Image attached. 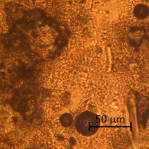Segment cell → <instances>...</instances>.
<instances>
[{
  "label": "cell",
  "mask_w": 149,
  "mask_h": 149,
  "mask_svg": "<svg viewBox=\"0 0 149 149\" xmlns=\"http://www.w3.org/2000/svg\"><path fill=\"white\" fill-rule=\"evenodd\" d=\"M76 125L77 130L81 134L84 136H90L97 131L100 121L96 115L86 112L77 118Z\"/></svg>",
  "instance_id": "obj_1"
},
{
  "label": "cell",
  "mask_w": 149,
  "mask_h": 149,
  "mask_svg": "<svg viewBox=\"0 0 149 149\" xmlns=\"http://www.w3.org/2000/svg\"><path fill=\"white\" fill-rule=\"evenodd\" d=\"M135 15L139 19H144L148 15V6L143 3L136 5L134 11Z\"/></svg>",
  "instance_id": "obj_2"
}]
</instances>
